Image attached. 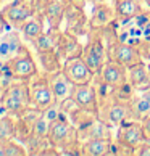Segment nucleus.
Returning <instances> with one entry per match:
<instances>
[{"mask_svg":"<svg viewBox=\"0 0 150 156\" xmlns=\"http://www.w3.org/2000/svg\"><path fill=\"white\" fill-rule=\"evenodd\" d=\"M115 20H116V11H115V7L108 5L107 2L97 3V5H94V11H92V16L89 20L90 31L112 26L115 23Z\"/></svg>","mask_w":150,"mask_h":156,"instance_id":"ddd939ff","label":"nucleus"},{"mask_svg":"<svg viewBox=\"0 0 150 156\" xmlns=\"http://www.w3.org/2000/svg\"><path fill=\"white\" fill-rule=\"evenodd\" d=\"M50 124L44 116H40L39 119L34 121L32 124V135L36 137H49V130H50Z\"/></svg>","mask_w":150,"mask_h":156,"instance_id":"c756f323","label":"nucleus"},{"mask_svg":"<svg viewBox=\"0 0 150 156\" xmlns=\"http://www.w3.org/2000/svg\"><path fill=\"white\" fill-rule=\"evenodd\" d=\"M36 13L34 0H15L2 10L3 20L13 26V29H21V26Z\"/></svg>","mask_w":150,"mask_h":156,"instance_id":"7ed1b4c3","label":"nucleus"},{"mask_svg":"<svg viewBox=\"0 0 150 156\" xmlns=\"http://www.w3.org/2000/svg\"><path fill=\"white\" fill-rule=\"evenodd\" d=\"M44 20H45L44 16L34 13L31 18L21 26L20 32L23 34V37H24L26 40H29V42H34V40L44 32Z\"/></svg>","mask_w":150,"mask_h":156,"instance_id":"5701e85b","label":"nucleus"},{"mask_svg":"<svg viewBox=\"0 0 150 156\" xmlns=\"http://www.w3.org/2000/svg\"><path fill=\"white\" fill-rule=\"evenodd\" d=\"M92 37H95L107 50L113 48V45L119 42L116 32L112 29V26L102 27V29H94V31H92Z\"/></svg>","mask_w":150,"mask_h":156,"instance_id":"a878e982","label":"nucleus"},{"mask_svg":"<svg viewBox=\"0 0 150 156\" xmlns=\"http://www.w3.org/2000/svg\"><path fill=\"white\" fill-rule=\"evenodd\" d=\"M60 37H61V31L60 29H53L50 27V31L47 32H42L40 36L34 40V48L39 51H52V50H57L58 48V44H60Z\"/></svg>","mask_w":150,"mask_h":156,"instance_id":"4be33fe9","label":"nucleus"},{"mask_svg":"<svg viewBox=\"0 0 150 156\" xmlns=\"http://www.w3.org/2000/svg\"><path fill=\"white\" fill-rule=\"evenodd\" d=\"M27 154L26 145L23 147L21 142H15L13 138L0 140V156H24Z\"/></svg>","mask_w":150,"mask_h":156,"instance_id":"bb28decb","label":"nucleus"},{"mask_svg":"<svg viewBox=\"0 0 150 156\" xmlns=\"http://www.w3.org/2000/svg\"><path fill=\"white\" fill-rule=\"evenodd\" d=\"M15 121L16 116H5L0 119V140L15 138Z\"/></svg>","mask_w":150,"mask_h":156,"instance_id":"c85d7f7f","label":"nucleus"},{"mask_svg":"<svg viewBox=\"0 0 150 156\" xmlns=\"http://www.w3.org/2000/svg\"><path fill=\"white\" fill-rule=\"evenodd\" d=\"M79 2H81V0H79Z\"/></svg>","mask_w":150,"mask_h":156,"instance_id":"c9c22d12","label":"nucleus"},{"mask_svg":"<svg viewBox=\"0 0 150 156\" xmlns=\"http://www.w3.org/2000/svg\"><path fill=\"white\" fill-rule=\"evenodd\" d=\"M148 66H150V65H148Z\"/></svg>","mask_w":150,"mask_h":156,"instance_id":"e433bc0d","label":"nucleus"},{"mask_svg":"<svg viewBox=\"0 0 150 156\" xmlns=\"http://www.w3.org/2000/svg\"><path fill=\"white\" fill-rule=\"evenodd\" d=\"M32 135V122L26 121L24 118L16 116L15 121V138L21 143H26Z\"/></svg>","mask_w":150,"mask_h":156,"instance_id":"cd10ccee","label":"nucleus"},{"mask_svg":"<svg viewBox=\"0 0 150 156\" xmlns=\"http://www.w3.org/2000/svg\"><path fill=\"white\" fill-rule=\"evenodd\" d=\"M134 156H150V142H142L134 148Z\"/></svg>","mask_w":150,"mask_h":156,"instance_id":"2f4dec72","label":"nucleus"},{"mask_svg":"<svg viewBox=\"0 0 150 156\" xmlns=\"http://www.w3.org/2000/svg\"><path fill=\"white\" fill-rule=\"evenodd\" d=\"M37 56H39V63H40V68H42V73H45V74H55V73H58V71L63 69L61 58H60V55L57 53V50L39 51Z\"/></svg>","mask_w":150,"mask_h":156,"instance_id":"393cba45","label":"nucleus"},{"mask_svg":"<svg viewBox=\"0 0 150 156\" xmlns=\"http://www.w3.org/2000/svg\"><path fill=\"white\" fill-rule=\"evenodd\" d=\"M142 122V129H144V135H145V142H150V116L141 121Z\"/></svg>","mask_w":150,"mask_h":156,"instance_id":"473e14b6","label":"nucleus"},{"mask_svg":"<svg viewBox=\"0 0 150 156\" xmlns=\"http://www.w3.org/2000/svg\"><path fill=\"white\" fill-rule=\"evenodd\" d=\"M47 76H49V82H50V87H52V92H53L57 101H61L65 98L71 97L74 84L70 80V77L65 74L63 69L55 74H47Z\"/></svg>","mask_w":150,"mask_h":156,"instance_id":"dca6fc26","label":"nucleus"},{"mask_svg":"<svg viewBox=\"0 0 150 156\" xmlns=\"http://www.w3.org/2000/svg\"><path fill=\"white\" fill-rule=\"evenodd\" d=\"M23 47L20 32L10 31L5 32L2 37H0V58H3L5 61L11 60L15 55H18V51Z\"/></svg>","mask_w":150,"mask_h":156,"instance_id":"f3484780","label":"nucleus"},{"mask_svg":"<svg viewBox=\"0 0 150 156\" xmlns=\"http://www.w3.org/2000/svg\"><path fill=\"white\" fill-rule=\"evenodd\" d=\"M63 2H71V0H63Z\"/></svg>","mask_w":150,"mask_h":156,"instance_id":"f704fd0d","label":"nucleus"},{"mask_svg":"<svg viewBox=\"0 0 150 156\" xmlns=\"http://www.w3.org/2000/svg\"><path fill=\"white\" fill-rule=\"evenodd\" d=\"M65 32H70L74 34V36H81V34H86V29H90L89 26V21L86 18V13L82 7H81L79 0H71L68 2L66 5V10H65Z\"/></svg>","mask_w":150,"mask_h":156,"instance_id":"423d86ee","label":"nucleus"},{"mask_svg":"<svg viewBox=\"0 0 150 156\" xmlns=\"http://www.w3.org/2000/svg\"><path fill=\"white\" fill-rule=\"evenodd\" d=\"M99 118L110 126H121L131 118V101L115 100L105 108L99 109Z\"/></svg>","mask_w":150,"mask_h":156,"instance_id":"0eeeda50","label":"nucleus"},{"mask_svg":"<svg viewBox=\"0 0 150 156\" xmlns=\"http://www.w3.org/2000/svg\"><path fill=\"white\" fill-rule=\"evenodd\" d=\"M128 84L132 90L145 92L150 89V66L144 61L128 68Z\"/></svg>","mask_w":150,"mask_h":156,"instance_id":"4468645a","label":"nucleus"},{"mask_svg":"<svg viewBox=\"0 0 150 156\" xmlns=\"http://www.w3.org/2000/svg\"><path fill=\"white\" fill-rule=\"evenodd\" d=\"M110 153H113L110 138H87L82 142V154L86 156H105Z\"/></svg>","mask_w":150,"mask_h":156,"instance_id":"6ab92c4d","label":"nucleus"},{"mask_svg":"<svg viewBox=\"0 0 150 156\" xmlns=\"http://www.w3.org/2000/svg\"><path fill=\"white\" fill-rule=\"evenodd\" d=\"M68 2L63 0H47L45 3V11L44 18L49 21V26L53 29H60V24L65 18V10H66Z\"/></svg>","mask_w":150,"mask_h":156,"instance_id":"a211bd4d","label":"nucleus"},{"mask_svg":"<svg viewBox=\"0 0 150 156\" xmlns=\"http://www.w3.org/2000/svg\"><path fill=\"white\" fill-rule=\"evenodd\" d=\"M10 71L13 73V76L16 79L21 80H29L34 74L39 73V68L36 65V61L31 56L29 50H27L24 45L21 47V50L18 51V55H15L11 60L7 61Z\"/></svg>","mask_w":150,"mask_h":156,"instance_id":"39448f33","label":"nucleus"},{"mask_svg":"<svg viewBox=\"0 0 150 156\" xmlns=\"http://www.w3.org/2000/svg\"><path fill=\"white\" fill-rule=\"evenodd\" d=\"M79 132V140H87V138H110L112 140V129L110 124L102 121L100 118H97L89 127H86L84 130Z\"/></svg>","mask_w":150,"mask_h":156,"instance_id":"aec40b11","label":"nucleus"},{"mask_svg":"<svg viewBox=\"0 0 150 156\" xmlns=\"http://www.w3.org/2000/svg\"><path fill=\"white\" fill-rule=\"evenodd\" d=\"M58 105H60V109H61V113L65 114V116H68L70 118L71 114H74L78 111V109L81 108L78 103H76V100H74L73 97H68V98H65V100H61V101H58Z\"/></svg>","mask_w":150,"mask_h":156,"instance_id":"7c9ffc66","label":"nucleus"},{"mask_svg":"<svg viewBox=\"0 0 150 156\" xmlns=\"http://www.w3.org/2000/svg\"><path fill=\"white\" fill-rule=\"evenodd\" d=\"M49 142L57 148H63L70 143H74L79 140V132L78 127L71 122V119H68V116L65 118V114L57 119L55 122L50 124V130H49Z\"/></svg>","mask_w":150,"mask_h":156,"instance_id":"f03ea898","label":"nucleus"},{"mask_svg":"<svg viewBox=\"0 0 150 156\" xmlns=\"http://www.w3.org/2000/svg\"><path fill=\"white\" fill-rule=\"evenodd\" d=\"M97 79H99V82L103 87H108L113 90L119 89L128 84V68H124L115 60L108 58V61L97 73Z\"/></svg>","mask_w":150,"mask_h":156,"instance_id":"20e7f679","label":"nucleus"},{"mask_svg":"<svg viewBox=\"0 0 150 156\" xmlns=\"http://www.w3.org/2000/svg\"><path fill=\"white\" fill-rule=\"evenodd\" d=\"M150 116V89L145 90L141 97L132 98L131 101V118L134 121H142Z\"/></svg>","mask_w":150,"mask_h":156,"instance_id":"b1692460","label":"nucleus"},{"mask_svg":"<svg viewBox=\"0 0 150 156\" xmlns=\"http://www.w3.org/2000/svg\"><path fill=\"white\" fill-rule=\"evenodd\" d=\"M27 84H29V90H31V105H34L36 108L44 111L47 106L57 101L49 82V76L45 73L39 71L37 74H34L27 80Z\"/></svg>","mask_w":150,"mask_h":156,"instance_id":"f257e3e1","label":"nucleus"},{"mask_svg":"<svg viewBox=\"0 0 150 156\" xmlns=\"http://www.w3.org/2000/svg\"><path fill=\"white\" fill-rule=\"evenodd\" d=\"M63 71L70 80L76 85V84H90L92 79L95 77V74L90 71V68L86 65V61L82 60V56L73 60H66L63 63Z\"/></svg>","mask_w":150,"mask_h":156,"instance_id":"9b49d317","label":"nucleus"},{"mask_svg":"<svg viewBox=\"0 0 150 156\" xmlns=\"http://www.w3.org/2000/svg\"><path fill=\"white\" fill-rule=\"evenodd\" d=\"M116 20H132L142 13L141 0H115Z\"/></svg>","mask_w":150,"mask_h":156,"instance_id":"412c9836","label":"nucleus"},{"mask_svg":"<svg viewBox=\"0 0 150 156\" xmlns=\"http://www.w3.org/2000/svg\"><path fill=\"white\" fill-rule=\"evenodd\" d=\"M3 32H5V20L2 16V11H0V34H3Z\"/></svg>","mask_w":150,"mask_h":156,"instance_id":"72a5a7b5","label":"nucleus"},{"mask_svg":"<svg viewBox=\"0 0 150 156\" xmlns=\"http://www.w3.org/2000/svg\"><path fill=\"white\" fill-rule=\"evenodd\" d=\"M71 97L76 100V103L87 109V111H92L99 116V109H100V101H99V94H97V89L90 84H76L73 89Z\"/></svg>","mask_w":150,"mask_h":156,"instance_id":"9d476101","label":"nucleus"},{"mask_svg":"<svg viewBox=\"0 0 150 156\" xmlns=\"http://www.w3.org/2000/svg\"><path fill=\"white\" fill-rule=\"evenodd\" d=\"M82 50L84 45H81V42L78 40V36L70 32H61L60 37V44L57 48V53L60 55L61 60H73L78 56H82Z\"/></svg>","mask_w":150,"mask_h":156,"instance_id":"2eb2a0df","label":"nucleus"},{"mask_svg":"<svg viewBox=\"0 0 150 156\" xmlns=\"http://www.w3.org/2000/svg\"><path fill=\"white\" fill-rule=\"evenodd\" d=\"M82 60L90 68V71L97 76L100 68L108 61V50L97 40L95 37H90V40L84 45L82 50Z\"/></svg>","mask_w":150,"mask_h":156,"instance_id":"6e6552de","label":"nucleus"},{"mask_svg":"<svg viewBox=\"0 0 150 156\" xmlns=\"http://www.w3.org/2000/svg\"><path fill=\"white\" fill-rule=\"evenodd\" d=\"M116 142L132 150L139 147L142 142H145L142 122L134 121V122H129V124H121V129L118 130V135H116Z\"/></svg>","mask_w":150,"mask_h":156,"instance_id":"f8f14e48","label":"nucleus"},{"mask_svg":"<svg viewBox=\"0 0 150 156\" xmlns=\"http://www.w3.org/2000/svg\"><path fill=\"white\" fill-rule=\"evenodd\" d=\"M108 58L115 60L119 65H123L124 68H131L142 61V53L136 45L118 42L113 45V48L108 50Z\"/></svg>","mask_w":150,"mask_h":156,"instance_id":"1a4fd4ad","label":"nucleus"}]
</instances>
